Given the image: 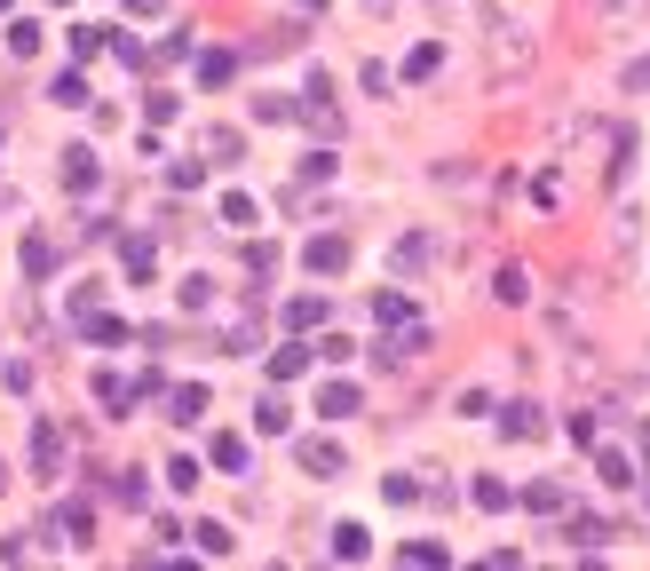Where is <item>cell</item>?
I'll return each instance as SVG.
<instances>
[{
    "instance_id": "obj_23",
    "label": "cell",
    "mask_w": 650,
    "mask_h": 571,
    "mask_svg": "<svg viewBox=\"0 0 650 571\" xmlns=\"http://www.w3.org/2000/svg\"><path fill=\"white\" fill-rule=\"evenodd\" d=\"M436 64H444V48H413V56H405V80H429Z\"/></svg>"
},
{
    "instance_id": "obj_18",
    "label": "cell",
    "mask_w": 650,
    "mask_h": 571,
    "mask_svg": "<svg viewBox=\"0 0 650 571\" xmlns=\"http://www.w3.org/2000/svg\"><path fill=\"white\" fill-rule=\"evenodd\" d=\"M492 294H500V302H508V310H516V302H524V294H532V278H524V270H500V278H492Z\"/></svg>"
},
{
    "instance_id": "obj_16",
    "label": "cell",
    "mask_w": 650,
    "mask_h": 571,
    "mask_svg": "<svg viewBox=\"0 0 650 571\" xmlns=\"http://www.w3.org/2000/svg\"><path fill=\"white\" fill-rule=\"evenodd\" d=\"M397 564H413V571H421V564H444V548H436V540H405V548H397Z\"/></svg>"
},
{
    "instance_id": "obj_15",
    "label": "cell",
    "mask_w": 650,
    "mask_h": 571,
    "mask_svg": "<svg viewBox=\"0 0 650 571\" xmlns=\"http://www.w3.org/2000/svg\"><path fill=\"white\" fill-rule=\"evenodd\" d=\"M56 524H64V540H72V548H88V532H96V516H88V508H80V500H72V508H64V516H56Z\"/></svg>"
},
{
    "instance_id": "obj_10",
    "label": "cell",
    "mask_w": 650,
    "mask_h": 571,
    "mask_svg": "<svg viewBox=\"0 0 650 571\" xmlns=\"http://www.w3.org/2000/svg\"><path fill=\"white\" fill-rule=\"evenodd\" d=\"M215 468H222V476H246V437L222 429V437H215Z\"/></svg>"
},
{
    "instance_id": "obj_22",
    "label": "cell",
    "mask_w": 650,
    "mask_h": 571,
    "mask_svg": "<svg viewBox=\"0 0 650 571\" xmlns=\"http://www.w3.org/2000/svg\"><path fill=\"white\" fill-rule=\"evenodd\" d=\"M318 318H325V302H318V294H302V302H286V326H318Z\"/></svg>"
},
{
    "instance_id": "obj_12",
    "label": "cell",
    "mask_w": 650,
    "mask_h": 571,
    "mask_svg": "<svg viewBox=\"0 0 650 571\" xmlns=\"http://www.w3.org/2000/svg\"><path fill=\"white\" fill-rule=\"evenodd\" d=\"M468 500H476V508H516V492H508L500 476H476V484H468Z\"/></svg>"
},
{
    "instance_id": "obj_28",
    "label": "cell",
    "mask_w": 650,
    "mask_h": 571,
    "mask_svg": "<svg viewBox=\"0 0 650 571\" xmlns=\"http://www.w3.org/2000/svg\"><path fill=\"white\" fill-rule=\"evenodd\" d=\"M627 88H650V56H643V64H627Z\"/></svg>"
},
{
    "instance_id": "obj_13",
    "label": "cell",
    "mask_w": 650,
    "mask_h": 571,
    "mask_svg": "<svg viewBox=\"0 0 650 571\" xmlns=\"http://www.w3.org/2000/svg\"><path fill=\"white\" fill-rule=\"evenodd\" d=\"M500 429H508V437H540L547 421H540V405H508V413H500Z\"/></svg>"
},
{
    "instance_id": "obj_21",
    "label": "cell",
    "mask_w": 650,
    "mask_h": 571,
    "mask_svg": "<svg viewBox=\"0 0 650 571\" xmlns=\"http://www.w3.org/2000/svg\"><path fill=\"white\" fill-rule=\"evenodd\" d=\"M222 223L246 230V223H254V199H246V191H230V199H222Z\"/></svg>"
},
{
    "instance_id": "obj_7",
    "label": "cell",
    "mask_w": 650,
    "mask_h": 571,
    "mask_svg": "<svg viewBox=\"0 0 650 571\" xmlns=\"http://www.w3.org/2000/svg\"><path fill=\"white\" fill-rule=\"evenodd\" d=\"M318 413H325V421H349V413H357V389H349V381H325V389H318Z\"/></svg>"
},
{
    "instance_id": "obj_8",
    "label": "cell",
    "mask_w": 650,
    "mask_h": 571,
    "mask_svg": "<svg viewBox=\"0 0 650 571\" xmlns=\"http://www.w3.org/2000/svg\"><path fill=\"white\" fill-rule=\"evenodd\" d=\"M310 357H318V349L286 342V349H278V357H270V373H278V381H302V373H310Z\"/></svg>"
},
{
    "instance_id": "obj_24",
    "label": "cell",
    "mask_w": 650,
    "mask_h": 571,
    "mask_svg": "<svg viewBox=\"0 0 650 571\" xmlns=\"http://www.w3.org/2000/svg\"><path fill=\"white\" fill-rule=\"evenodd\" d=\"M191 540H199V556H230V532H222V524H199Z\"/></svg>"
},
{
    "instance_id": "obj_5",
    "label": "cell",
    "mask_w": 650,
    "mask_h": 571,
    "mask_svg": "<svg viewBox=\"0 0 650 571\" xmlns=\"http://www.w3.org/2000/svg\"><path fill=\"white\" fill-rule=\"evenodd\" d=\"M294 460H302L310 476H341V445H325V437H302V445H294Z\"/></svg>"
},
{
    "instance_id": "obj_3",
    "label": "cell",
    "mask_w": 650,
    "mask_h": 571,
    "mask_svg": "<svg viewBox=\"0 0 650 571\" xmlns=\"http://www.w3.org/2000/svg\"><path fill=\"white\" fill-rule=\"evenodd\" d=\"M167 421H183V429L207 421V389H199V381H175V389H167Z\"/></svg>"
},
{
    "instance_id": "obj_17",
    "label": "cell",
    "mask_w": 650,
    "mask_h": 571,
    "mask_svg": "<svg viewBox=\"0 0 650 571\" xmlns=\"http://www.w3.org/2000/svg\"><path fill=\"white\" fill-rule=\"evenodd\" d=\"M24 270L48 278V270H56V246H48V238H24Z\"/></svg>"
},
{
    "instance_id": "obj_4",
    "label": "cell",
    "mask_w": 650,
    "mask_h": 571,
    "mask_svg": "<svg viewBox=\"0 0 650 571\" xmlns=\"http://www.w3.org/2000/svg\"><path fill=\"white\" fill-rule=\"evenodd\" d=\"M325 548H333V564H365V556H373V532H365V524H333Z\"/></svg>"
},
{
    "instance_id": "obj_26",
    "label": "cell",
    "mask_w": 650,
    "mask_h": 571,
    "mask_svg": "<svg viewBox=\"0 0 650 571\" xmlns=\"http://www.w3.org/2000/svg\"><path fill=\"white\" fill-rule=\"evenodd\" d=\"M215 302V278H183V310H207Z\"/></svg>"
},
{
    "instance_id": "obj_31",
    "label": "cell",
    "mask_w": 650,
    "mask_h": 571,
    "mask_svg": "<svg viewBox=\"0 0 650 571\" xmlns=\"http://www.w3.org/2000/svg\"><path fill=\"white\" fill-rule=\"evenodd\" d=\"M0 8H8V0H0Z\"/></svg>"
},
{
    "instance_id": "obj_11",
    "label": "cell",
    "mask_w": 650,
    "mask_h": 571,
    "mask_svg": "<svg viewBox=\"0 0 650 571\" xmlns=\"http://www.w3.org/2000/svg\"><path fill=\"white\" fill-rule=\"evenodd\" d=\"M64 183L72 191H96V151H64Z\"/></svg>"
},
{
    "instance_id": "obj_14",
    "label": "cell",
    "mask_w": 650,
    "mask_h": 571,
    "mask_svg": "<svg viewBox=\"0 0 650 571\" xmlns=\"http://www.w3.org/2000/svg\"><path fill=\"white\" fill-rule=\"evenodd\" d=\"M516 500H524V508H532V516H563V492H555V484H524V492H516Z\"/></svg>"
},
{
    "instance_id": "obj_1",
    "label": "cell",
    "mask_w": 650,
    "mask_h": 571,
    "mask_svg": "<svg viewBox=\"0 0 650 571\" xmlns=\"http://www.w3.org/2000/svg\"><path fill=\"white\" fill-rule=\"evenodd\" d=\"M302 119L318 127V135H341V112H333V80L310 72V88H302Z\"/></svg>"
},
{
    "instance_id": "obj_30",
    "label": "cell",
    "mask_w": 650,
    "mask_h": 571,
    "mask_svg": "<svg viewBox=\"0 0 650 571\" xmlns=\"http://www.w3.org/2000/svg\"><path fill=\"white\" fill-rule=\"evenodd\" d=\"M302 8H310V16H318V8H325V0H302Z\"/></svg>"
},
{
    "instance_id": "obj_29",
    "label": "cell",
    "mask_w": 650,
    "mask_h": 571,
    "mask_svg": "<svg viewBox=\"0 0 650 571\" xmlns=\"http://www.w3.org/2000/svg\"><path fill=\"white\" fill-rule=\"evenodd\" d=\"M127 8H135V16H159V8H167V0H127Z\"/></svg>"
},
{
    "instance_id": "obj_20",
    "label": "cell",
    "mask_w": 650,
    "mask_h": 571,
    "mask_svg": "<svg viewBox=\"0 0 650 571\" xmlns=\"http://www.w3.org/2000/svg\"><path fill=\"white\" fill-rule=\"evenodd\" d=\"M595 476H603V484H635V468H627V460L611 453V445H603V453H595Z\"/></svg>"
},
{
    "instance_id": "obj_6",
    "label": "cell",
    "mask_w": 650,
    "mask_h": 571,
    "mask_svg": "<svg viewBox=\"0 0 650 571\" xmlns=\"http://www.w3.org/2000/svg\"><path fill=\"white\" fill-rule=\"evenodd\" d=\"M135 397H143L135 381H119V373H96V405H104V413H127Z\"/></svg>"
},
{
    "instance_id": "obj_19",
    "label": "cell",
    "mask_w": 650,
    "mask_h": 571,
    "mask_svg": "<svg viewBox=\"0 0 650 571\" xmlns=\"http://www.w3.org/2000/svg\"><path fill=\"white\" fill-rule=\"evenodd\" d=\"M373 318H381V326H413V302H405V294H381Z\"/></svg>"
},
{
    "instance_id": "obj_25",
    "label": "cell",
    "mask_w": 650,
    "mask_h": 571,
    "mask_svg": "<svg viewBox=\"0 0 650 571\" xmlns=\"http://www.w3.org/2000/svg\"><path fill=\"white\" fill-rule=\"evenodd\" d=\"M8 48H16V56H32V48H40V24H32V16H24V24H8Z\"/></svg>"
},
{
    "instance_id": "obj_27",
    "label": "cell",
    "mask_w": 650,
    "mask_h": 571,
    "mask_svg": "<svg viewBox=\"0 0 650 571\" xmlns=\"http://www.w3.org/2000/svg\"><path fill=\"white\" fill-rule=\"evenodd\" d=\"M207 151H215V159H238V151H246V135H230V127H215V135H207Z\"/></svg>"
},
{
    "instance_id": "obj_9",
    "label": "cell",
    "mask_w": 650,
    "mask_h": 571,
    "mask_svg": "<svg viewBox=\"0 0 650 571\" xmlns=\"http://www.w3.org/2000/svg\"><path fill=\"white\" fill-rule=\"evenodd\" d=\"M230 72H238L230 48H207V56H199V80H207V88H230Z\"/></svg>"
},
{
    "instance_id": "obj_2",
    "label": "cell",
    "mask_w": 650,
    "mask_h": 571,
    "mask_svg": "<svg viewBox=\"0 0 650 571\" xmlns=\"http://www.w3.org/2000/svg\"><path fill=\"white\" fill-rule=\"evenodd\" d=\"M318 278H333V270H349V238L341 230H325V238H310V254H302Z\"/></svg>"
}]
</instances>
